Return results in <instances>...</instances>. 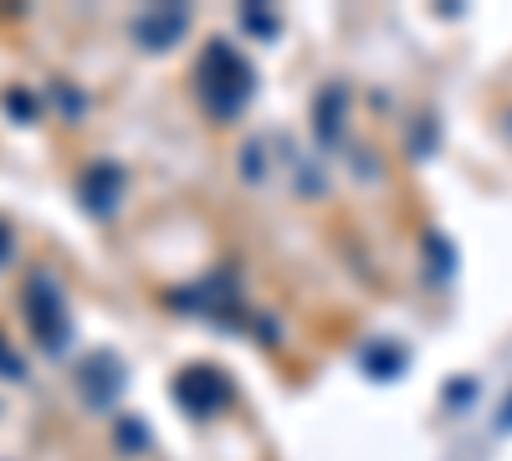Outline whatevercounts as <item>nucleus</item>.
Returning <instances> with one entry per match:
<instances>
[{"label":"nucleus","instance_id":"1","mask_svg":"<svg viewBox=\"0 0 512 461\" xmlns=\"http://www.w3.org/2000/svg\"><path fill=\"white\" fill-rule=\"evenodd\" d=\"M195 82H200V103L210 118H236L256 93V67L226 36H210L200 52V67H195Z\"/></svg>","mask_w":512,"mask_h":461},{"label":"nucleus","instance_id":"2","mask_svg":"<svg viewBox=\"0 0 512 461\" xmlns=\"http://www.w3.org/2000/svg\"><path fill=\"white\" fill-rule=\"evenodd\" d=\"M21 313L31 323V339L41 354H62L72 344V313H67V292L52 272H31L21 287Z\"/></svg>","mask_w":512,"mask_h":461},{"label":"nucleus","instance_id":"3","mask_svg":"<svg viewBox=\"0 0 512 461\" xmlns=\"http://www.w3.org/2000/svg\"><path fill=\"white\" fill-rule=\"evenodd\" d=\"M236 267H221V272H210L205 282H190V287H175L169 292V308H180V313H200L210 323H221V328H241L246 313H241V292H236Z\"/></svg>","mask_w":512,"mask_h":461},{"label":"nucleus","instance_id":"4","mask_svg":"<svg viewBox=\"0 0 512 461\" xmlns=\"http://www.w3.org/2000/svg\"><path fill=\"white\" fill-rule=\"evenodd\" d=\"M231 400H236V385H231V374L221 364H190V369L175 374V405L185 415H195V421L226 410Z\"/></svg>","mask_w":512,"mask_h":461},{"label":"nucleus","instance_id":"5","mask_svg":"<svg viewBox=\"0 0 512 461\" xmlns=\"http://www.w3.org/2000/svg\"><path fill=\"white\" fill-rule=\"evenodd\" d=\"M77 390H82V400H88L93 410H108V405L118 400V390H123V364H118V354H113V349L82 354V364H77Z\"/></svg>","mask_w":512,"mask_h":461},{"label":"nucleus","instance_id":"6","mask_svg":"<svg viewBox=\"0 0 512 461\" xmlns=\"http://www.w3.org/2000/svg\"><path fill=\"white\" fill-rule=\"evenodd\" d=\"M134 41L144 52H164V47H175V41L190 31V6H149L134 16Z\"/></svg>","mask_w":512,"mask_h":461},{"label":"nucleus","instance_id":"7","mask_svg":"<svg viewBox=\"0 0 512 461\" xmlns=\"http://www.w3.org/2000/svg\"><path fill=\"white\" fill-rule=\"evenodd\" d=\"M118 195H123V164L98 159V164H88V170H82V180H77V200L88 205L98 221H108V216L118 211Z\"/></svg>","mask_w":512,"mask_h":461},{"label":"nucleus","instance_id":"8","mask_svg":"<svg viewBox=\"0 0 512 461\" xmlns=\"http://www.w3.org/2000/svg\"><path fill=\"white\" fill-rule=\"evenodd\" d=\"M344 108H349V93L338 88V82L313 98V129H318L323 144H338V134H344Z\"/></svg>","mask_w":512,"mask_h":461},{"label":"nucleus","instance_id":"9","mask_svg":"<svg viewBox=\"0 0 512 461\" xmlns=\"http://www.w3.org/2000/svg\"><path fill=\"white\" fill-rule=\"evenodd\" d=\"M359 364L374 374V380H395V374L405 369V354H400V349H390V344H369V349L359 354Z\"/></svg>","mask_w":512,"mask_h":461},{"label":"nucleus","instance_id":"10","mask_svg":"<svg viewBox=\"0 0 512 461\" xmlns=\"http://www.w3.org/2000/svg\"><path fill=\"white\" fill-rule=\"evenodd\" d=\"M113 441H118V451H144L149 446V431L134 421V415H123V421L113 426Z\"/></svg>","mask_w":512,"mask_h":461},{"label":"nucleus","instance_id":"11","mask_svg":"<svg viewBox=\"0 0 512 461\" xmlns=\"http://www.w3.org/2000/svg\"><path fill=\"white\" fill-rule=\"evenodd\" d=\"M425 251H431V277H436V282H446V277H451V267H456L451 246H446V241L431 231V236H425Z\"/></svg>","mask_w":512,"mask_h":461},{"label":"nucleus","instance_id":"12","mask_svg":"<svg viewBox=\"0 0 512 461\" xmlns=\"http://www.w3.org/2000/svg\"><path fill=\"white\" fill-rule=\"evenodd\" d=\"M241 26H246V31H256V36H272V31H277L272 11H262V6H241Z\"/></svg>","mask_w":512,"mask_h":461},{"label":"nucleus","instance_id":"13","mask_svg":"<svg viewBox=\"0 0 512 461\" xmlns=\"http://www.w3.org/2000/svg\"><path fill=\"white\" fill-rule=\"evenodd\" d=\"M0 374H6V380H26V364H21V354L0 339Z\"/></svg>","mask_w":512,"mask_h":461},{"label":"nucleus","instance_id":"14","mask_svg":"<svg viewBox=\"0 0 512 461\" xmlns=\"http://www.w3.org/2000/svg\"><path fill=\"white\" fill-rule=\"evenodd\" d=\"M497 431H512V395H507L502 410H497Z\"/></svg>","mask_w":512,"mask_h":461},{"label":"nucleus","instance_id":"15","mask_svg":"<svg viewBox=\"0 0 512 461\" xmlns=\"http://www.w3.org/2000/svg\"><path fill=\"white\" fill-rule=\"evenodd\" d=\"M6 103H11V113H21V118H26V113H31V98H26V93H11V98H6Z\"/></svg>","mask_w":512,"mask_h":461},{"label":"nucleus","instance_id":"16","mask_svg":"<svg viewBox=\"0 0 512 461\" xmlns=\"http://www.w3.org/2000/svg\"><path fill=\"white\" fill-rule=\"evenodd\" d=\"M6 257H11V231L0 226V262H6Z\"/></svg>","mask_w":512,"mask_h":461}]
</instances>
